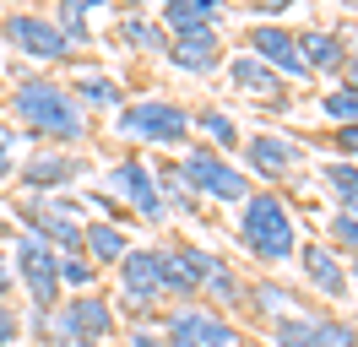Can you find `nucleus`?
Listing matches in <instances>:
<instances>
[{"instance_id": "nucleus-26", "label": "nucleus", "mask_w": 358, "mask_h": 347, "mask_svg": "<svg viewBox=\"0 0 358 347\" xmlns=\"http://www.w3.org/2000/svg\"><path fill=\"white\" fill-rule=\"evenodd\" d=\"M250 299L266 309L271 320H288V315H304V299L293 293V288H282V282H255V293Z\"/></svg>"}, {"instance_id": "nucleus-25", "label": "nucleus", "mask_w": 358, "mask_h": 347, "mask_svg": "<svg viewBox=\"0 0 358 347\" xmlns=\"http://www.w3.org/2000/svg\"><path fill=\"white\" fill-rule=\"evenodd\" d=\"M320 179H326V190L342 201V212H358V163L336 157V163H326V169H320Z\"/></svg>"}, {"instance_id": "nucleus-35", "label": "nucleus", "mask_w": 358, "mask_h": 347, "mask_svg": "<svg viewBox=\"0 0 358 347\" xmlns=\"http://www.w3.org/2000/svg\"><path fill=\"white\" fill-rule=\"evenodd\" d=\"M131 347H163V337L147 331V325H136V331H131Z\"/></svg>"}, {"instance_id": "nucleus-23", "label": "nucleus", "mask_w": 358, "mask_h": 347, "mask_svg": "<svg viewBox=\"0 0 358 347\" xmlns=\"http://www.w3.org/2000/svg\"><path fill=\"white\" fill-rule=\"evenodd\" d=\"M120 27V38L131 43V49H141V55H157V49H169V33L157 27V17H141V11H125V17L114 22Z\"/></svg>"}, {"instance_id": "nucleus-6", "label": "nucleus", "mask_w": 358, "mask_h": 347, "mask_svg": "<svg viewBox=\"0 0 358 347\" xmlns=\"http://www.w3.org/2000/svg\"><path fill=\"white\" fill-rule=\"evenodd\" d=\"M11 277L27 288V299H33V309L38 315H55L60 309V255L49 250L44 239L33 234H17V244H11Z\"/></svg>"}, {"instance_id": "nucleus-39", "label": "nucleus", "mask_w": 358, "mask_h": 347, "mask_svg": "<svg viewBox=\"0 0 358 347\" xmlns=\"http://www.w3.org/2000/svg\"><path fill=\"white\" fill-rule=\"evenodd\" d=\"M38 347H44V342H38Z\"/></svg>"}, {"instance_id": "nucleus-13", "label": "nucleus", "mask_w": 358, "mask_h": 347, "mask_svg": "<svg viewBox=\"0 0 358 347\" xmlns=\"http://www.w3.org/2000/svg\"><path fill=\"white\" fill-rule=\"evenodd\" d=\"M76 174H87V163L76 157V152H33L22 169H17V179H22V190L27 195H55V190H66Z\"/></svg>"}, {"instance_id": "nucleus-36", "label": "nucleus", "mask_w": 358, "mask_h": 347, "mask_svg": "<svg viewBox=\"0 0 358 347\" xmlns=\"http://www.w3.org/2000/svg\"><path fill=\"white\" fill-rule=\"evenodd\" d=\"M11 282L17 277H11V266H6V255H0V299H11Z\"/></svg>"}, {"instance_id": "nucleus-2", "label": "nucleus", "mask_w": 358, "mask_h": 347, "mask_svg": "<svg viewBox=\"0 0 358 347\" xmlns=\"http://www.w3.org/2000/svg\"><path fill=\"white\" fill-rule=\"evenodd\" d=\"M234 228H239V244L261 266H282V260L299 255V222H293L288 201L277 190H250L239 201V222Z\"/></svg>"}, {"instance_id": "nucleus-38", "label": "nucleus", "mask_w": 358, "mask_h": 347, "mask_svg": "<svg viewBox=\"0 0 358 347\" xmlns=\"http://www.w3.org/2000/svg\"><path fill=\"white\" fill-rule=\"evenodd\" d=\"M348 282H358V255H353V266H348Z\"/></svg>"}, {"instance_id": "nucleus-20", "label": "nucleus", "mask_w": 358, "mask_h": 347, "mask_svg": "<svg viewBox=\"0 0 358 347\" xmlns=\"http://www.w3.org/2000/svg\"><path fill=\"white\" fill-rule=\"evenodd\" d=\"M71 87V98L82 104V114H120L125 108V87L114 82V76H103V71H82L76 82H66Z\"/></svg>"}, {"instance_id": "nucleus-33", "label": "nucleus", "mask_w": 358, "mask_h": 347, "mask_svg": "<svg viewBox=\"0 0 358 347\" xmlns=\"http://www.w3.org/2000/svg\"><path fill=\"white\" fill-rule=\"evenodd\" d=\"M331 136H336V147H342V157H348V163H358V125H336Z\"/></svg>"}, {"instance_id": "nucleus-4", "label": "nucleus", "mask_w": 358, "mask_h": 347, "mask_svg": "<svg viewBox=\"0 0 358 347\" xmlns=\"http://www.w3.org/2000/svg\"><path fill=\"white\" fill-rule=\"evenodd\" d=\"M114 136L125 141H147V147H185L196 130H190V108L174 98H136L114 114Z\"/></svg>"}, {"instance_id": "nucleus-16", "label": "nucleus", "mask_w": 358, "mask_h": 347, "mask_svg": "<svg viewBox=\"0 0 358 347\" xmlns=\"http://www.w3.org/2000/svg\"><path fill=\"white\" fill-rule=\"evenodd\" d=\"M299 141L293 136H277V130H261V136H250L245 141V163L250 174H266V179H282V174L299 169Z\"/></svg>"}, {"instance_id": "nucleus-31", "label": "nucleus", "mask_w": 358, "mask_h": 347, "mask_svg": "<svg viewBox=\"0 0 358 347\" xmlns=\"http://www.w3.org/2000/svg\"><path fill=\"white\" fill-rule=\"evenodd\" d=\"M17 141H22L17 130H0V185L17 179Z\"/></svg>"}, {"instance_id": "nucleus-28", "label": "nucleus", "mask_w": 358, "mask_h": 347, "mask_svg": "<svg viewBox=\"0 0 358 347\" xmlns=\"http://www.w3.org/2000/svg\"><path fill=\"white\" fill-rule=\"evenodd\" d=\"M98 282V266L87 255H60V288H76V293H92Z\"/></svg>"}, {"instance_id": "nucleus-27", "label": "nucleus", "mask_w": 358, "mask_h": 347, "mask_svg": "<svg viewBox=\"0 0 358 347\" xmlns=\"http://www.w3.org/2000/svg\"><path fill=\"white\" fill-rule=\"evenodd\" d=\"M320 114L336 120V125H358V87H336L320 98Z\"/></svg>"}, {"instance_id": "nucleus-30", "label": "nucleus", "mask_w": 358, "mask_h": 347, "mask_svg": "<svg viewBox=\"0 0 358 347\" xmlns=\"http://www.w3.org/2000/svg\"><path fill=\"white\" fill-rule=\"evenodd\" d=\"M201 288H206V293H212L217 304H223V309H239V304H245V288H239V277H234L228 266H217V271H212Z\"/></svg>"}, {"instance_id": "nucleus-11", "label": "nucleus", "mask_w": 358, "mask_h": 347, "mask_svg": "<svg viewBox=\"0 0 358 347\" xmlns=\"http://www.w3.org/2000/svg\"><path fill=\"white\" fill-rule=\"evenodd\" d=\"M245 49L266 65V71H277L282 82H310V71H304V60H299V33H288L282 22H255L250 38H245Z\"/></svg>"}, {"instance_id": "nucleus-15", "label": "nucleus", "mask_w": 358, "mask_h": 347, "mask_svg": "<svg viewBox=\"0 0 358 347\" xmlns=\"http://www.w3.org/2000/svg\"><path fill=\"white\" fill-rule=\"evenodd\" d=\"M299 271H304V282H310L315 293H326V299H348V266H342V255H336L331 244H299Z\"/></svg>"}, {"instance_id": "nucleus-5", "label": "nucleus", "mask_w": 358, "mask_h": 347, "mask_svg": "<svg viewBox=\"0 0 358 347\" xmlns=\"http://www.w3.org/2000/svg\"><path fill=\"white\" fill-rule=\"evenodd\" d=\"M174 179L185 185V190L217 201V206H239V201L250 195V174L234 169L228 157H217L212 147H190V152L174 163Z\"/></svg>"}, {"instance_id": "nucleus-18", "label": "nucleus", "mask_w": 358, "mask_h": 347, "mask_svg": "<svg viewBox=\"0 0 358 347\" xmlns=\"http://www.w3.org/2000/svg\"><path fill=\"white\" fill-rule=\"evenodd\" d=\"M217 17H223V0H169V6L157 11V27H163L169 38H185V33L217 27Z\"/></svg>"}, {"instance_id": "nucleus-3", "label": "nucleus", "mask_w": 358, "mask_h": 347, "mask_svg": "<svg viewBox=\"0 0 358 347\" xmlns=\"http://www.w3.org/2000/svg\"><path fill=\"white\" fill-rule=\"evenodd\" d=\"M27 325L38 331V337H49L44 347H109L114 337V304L98 299V293H76V299H66L55 315H27Z\"/></svg>"}, {"instance_id": "nucleus-19", "label": "nucleus", "mask_w": 358, "mask_h": 347, "mask_svg": "<svg viewBox=\"0 0 358 347\" xmlns=\"http://www.w3.org/2000/svg\"><path fill=\"white\" fill-rule=\"evenodd\" d=\"M228 82H234V92H245V98H282V92H288V82H282V76H277V71H266V65L255 60V55H234V60H228Z\"/></svg>"}, {"instance_id": "nucleus-7", "label": "nucleus", "mask_w": 358, "mask_h": 347, "mask_svg": "<svg viewBox=\"0 0 358 347\" xmlns=\"http://www.w3.org/2000/svg\"><path fill=\"white\" fill-rule=\"evenodd\" d=\"M271 347H358V320L304 309L288 320H271Z\"/></svg>"}, {"instance_id": "nucleus-9", "label": "nucleus", "mask_w": 358, "mask_h": 347, "mask_svg": "<svg viewBox=\"0 0 358 347\" xmlns=\"http://www.w3.org/2000/svg\"><path fill=\"white\" fill-rule=\"evenodd\" d=\"M0 38L11 43L17 55L38 60V65L71 60V43H66V33H60V27H55L49 17H38V11H6V17H0Z\"/></svg>"}, {"instance_id": "nucleus-17", "label": "nucleus", "mask_w": 358, "mask_h": 347, "mask_svg": "<svg viewBox=\"0 0 358 347\" xmlns=\"http://www.w3.org/2000/svg\"><path fill=\"white\" fill-rule=\"evenodd\" d=\"M299 60L310 76H342V65H348V38L331 33V27H304L299 33Z\"/></svg>"}, {"instance_id": "nucleus-8", "label": "nucleus", "mask_w": 358, "mask_h": 347, "mask_svg": "<svg viewBox=\"0 0 358 347\" xmlns=\"http://www.w3.org/2000/svg\"><path fill=\"white\" fill-rule=\"evenodd\" d=\"M98 195H120L141 222H169V206H163V190H157V174L141 163V157H120L109 174H103V190Z\"/></svg>"}, {"instance_id": "nucleus-34", "label": "nucleus", "mask_w": 358, "mask_h": 347, "mask_svg": "<svg viewBox=\"0 0 358 347\" xmlns=\"http://www.w3.org/2000/svg\"><path fill=\"white\" fill-rule=\"evenodd\" d=\"M288 6H293V0H261V6H250V11H255V22H282V17H288Z\"/></svg>"}, {"instance_id": "nucleus-29", "label": "nucleus", "mask_w": 358, "mask_h": 347, "mask_svg": "<svg viewBox=\"0 0 358 347\" xmlns=\"http://www.w3.org/2000/svg\"><path fill=\"white\" fill-rule=\"evenodd\" d=\"M326 234H331V250H336V255H342V250L358 255V212H342V206H336L331 222H326Z\"/></svg>"}, {"instance_id": "nucleus-32", "label": "nucleus", "mask_w": 358, "mask_h": 347, "mask_svg": "<svg viewBox=\"0 0 358 347\" xmlns=\"http://www.w3.org/2000/svg\"><path fill=\"white\" fill-rule=\"evenodd\" d=\"M22 337V315L11 309V299H0V347H11Z\"/></svg>"}, {"instance_id": "nucleus-14", "label": "nucleus", "mask_w": 358, "mask_h": 347, "mask_svg": "<svg viewBox=\"0 0 358 347\" xmlns=\"http://www.w3.org/2000/svg\"><path fill=\"white\" fill-rule=\"evenodd\" d=\"M169 65L185 71V76H206V71H217L223 65V33L217 27H206V33H185V38H169Z\"/></svg>"}, {"instance_id": "nucleus-21", "label": "nucleus", "mask_w": 358, "mask_h": 347, "mask_svg": "<svg viewBox=\"0 0 358 347\" xmlns=\"http://www.w3.org/2000/svg\"><path fill=\"white\" fill-rule=\"evenodd\" d=\"M125 250H131V239H125L120 222H82V255L92 266H120Z\"/></svg>"}, {"instance_id": "nucleus-24", "label": "nucleus", "mask_w": 358, "mask_h": 347, "mask_svg": "<svg viewBox=\"0 0 358 347\" xmlns=\"http://www.w3.org/2000/svg\"><path fill=\"white\" fill-rule=\"evenodd\" d=\"M190 130H201L217 157H223L228 147H239V141H245L239 125H234V114H223V108H201V114H190Z\"/></svg>"}, {"instance_id": "nucleus-37", "label": "nucleus", "mask_w": 358, "mask_h": 347, "mask_svg": "<svg viewBox=\"0 0 358 347\" xmlns=\"http://www.w3.org/2000/svg\"><path fill=\"white\" fill-rule=\"evenodd\" d=\"M163 347H190L185 337H174V331H163Z\"/></svg>"}, {"instance_id": "nucleus-1", "label": "nucleus", "mask_w": 358, "mask_h": 347, "mask_svg": "<svg viewBox=\"0 0 358 347\" xmlns=\"http://www.w3.org/2000/svg\"><path fill=\"white\" fill-rule=\"evenodd\" d=\"M11 114H17V125L22 136L33 141H55V147H82L92 136V120L82 114V104L71 98L66 82H55V76H33L11 92Z\"/></svg>"}, {"instance_id": "nucleus-12", "label": "nucleus", "mask_w": 358, "mask_h": 347, "mask_svg": "<svg viewBox=\"0 0 358 347\" xmlns=\"http://www.w3.org/2000/svg\"><path fill=\"white\" fill-rule=\"evenodd\" d=\"M120 288H125V304H131L136 315L169 299V282H163L157 244H152V250H125V260H120Z\"/></svg>"}, {"instance_id": "nucleus-22", "label": "nucleus", "mask_w": 358, "mask_h": 347, "mask_svg": "<svg viewBox=\"0 0 358 347\" xmlns=\"http://www.w3.org/2000/svg\"><path fill=\"white\" fill-rule=\"evenodd\" d=\"M55 27L66 33V43H71V55L76 49H92V6L87 0H66V6H55Z\"/></svg>"}, {"instance_id": "nucleus-10", "label": "nucleus", "mask_w": 358, "mask_h": 347, "mask_svg": "<svg viewBox=\"0 0 358 347\" xmlns=\"http://www.w3.org/2000/svg\"><path fill=\"white\" fill-rule=\"evenodd\" d=\"M169 331L185 337L190 347H245L239 337V325L228 320L223 309H212V304H185V309H169Z\"/></svg>"}]
</instances>
